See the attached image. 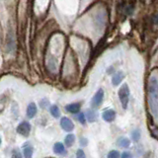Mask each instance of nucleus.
I'll list each match as a JSON object with an SVG mask.
<instances>
[{
	"label": "nucleus",
	"instance_id": "obj_1",
	"mask_svg": "<svg viewBox=\"0 0 158 158\" xmlns=\"http://www.w3.org/2000/svg\"><path fill=\"white\" fill-rule=\"evenodd\" d=\"M147 106L149 114L158 118V79L151 76L147 84Z\"/></svg>",
	"mask_w": 158,
	"mask_h": 158
},
{
	"label": "nucleus",
	"instance_id": "obj_2",
	"mask_svg": "<svg viewBox=\"0 0 158 158\" xmlns=\"http://www.w3.org/2000/svg\"><path fill=\"white\" fill-rule=\"evenodd\" d=\"M130 93H131L130 87H128L127 83L122 85V87L118 89V96L122 104V107L125 109V110L127 108L128 102H130Z\"/></svg>",
	"mask_w": 158,
	"mask_h": 158
},
{
	"label": "nucleus",
	"instance_id": "obj_3",
	"mask_svg": "<svg viewBox=\"0 0 158 158\" xmlns=\"http://www.w3.org/2000/svg\"><path fill=\"white\" fill-rule=\"evenodd\" d=\"M104 100V90L103 89H98L97 92L94 94V96L91 99V106L93 109L99 108L101 106Z\"/></svg>",
	"mask_w": 158,
	"mask_h": 158
},
{
	"label": "nucleus",
	"instance_id": "obj_4",
	"mask_svg": "<svg viewBox=\"0 0 158 158\" xmlns=\"http://www.w3.org/2000/svg\"><path fill=\"white\" fill-rule=\"evenodd\" d=\"M17 132L22 136H28L31 132V125L28 122H22L17 127Z\"/></svg>",
	"mask_w": 158,
	"mask_h": 158
},
{
	"label": "nucleus",
	"instance_id": "obj_5",
	"mask_svg": "<svg viewBox=\"0 0 158 158\" xmlns=\"http://www.w3.org/2000/svg\"><path fill=\"white\" fill-rule=\"evenodd\" d=\"M116 117H117V113L113 109H107V110H105L102 113L103 120L107 123H113L116 120Z\"/></svg>",
	"mask_w": 158,
	"mask_h": 158
},
{
	"label": "nucleus",
	"instance_id": "obj_6",
	"mask_svg": "<svg viewBox=\"0 0 158 158\" xmlns=\"http://www.w3.org/2000/svg\"><path fill=\"white\" fill-rule=\"evenodd\" d=\"M60 127L63 131H65L67 132H70L74 130V123L69 118L63 117L60 120Z\"/></svg>",
	"mask_w": 158,
	"mask_h": 158
},
{
	"label": "nucleus",
	"instance_id": "obj_7",
	"mask_svg": "<svg viewBox=\"0 0 158 158\" xmlns=\"http://www.w3.org/2000/svg\"><path fill=\"white\" fill-rule=\"evenodd\" d=\"M123 78H125V73L123 71H116L112 76V84L113 86H118L123 82Z\"/></svg>",
	"mask_w": 158,
	"mask_h": 158
},
{
	"label": "nucleus",
	"instance_id": "obj_8",
	"mask_svg": "<svg viewBox=\"0 0 158 158\" xmlns=\"http://www.w3.org/2000/svg\"><path fill=\"white\" fill-rule=\"evenodd\" d=\"M80 103H71L65 106V111L70 114H78L80 112Z\"/></svg>",
	"mask_w": 158,
	"mask_h": 158
},
{
	"label": "nucleus",
	"instance_id": "obj_9",
	"mask_svg": "<svg viewBox=\"0 0 158 158\" xmlns=\"http://www.w3.org/2000/svg\"><path fill=\"white\" fill-rule=\"evenodd\" d=\"M37 113H38V108L36 106V104L35 103H30L28 107H27V117L29 118H33L36 117L37 115Z\"/></svg>",
	"mask_w": 158,
	"mask_h": 158
},
{
	"label": "nucleus",
	"instance_id": "obj_10",
	"mask_svg": "<svg viewBox=\"0 0 158 158\" xmlns=\"http://www.w3.org/2000/svg\"><path fill=\"white\" fill-rule=\"evenodd\" d=\"M53 152L58 155H65L66 154L65 146H64V144L61 142H56V144L53 145Z\"/></svg>",
	"mask_w": 158,
	"mask_h": 158
},
{
	"label": "nucleus",
	"instance_id": "obj_11",
	"mask_svg": "<svg viewBox=\"0 0 158 158\" xmlns=\"http://www.w3.org/2000/svg\"><path fill=\"white\" fill-rule=\"evenodd\" d=\"M85 117H86V120L89 123H94L97 121L98 115L95 110H93V109H88L85 113Z\"/></svg>",
	"mask_w": 158,
	"mask_h": 158
},
{
	"label": "nucleus",
	"instance_id": "obj_12",
	"mask_svg": "<svg viewBox=\"0 0 158 158\" xmlns=\"http://www.w3.org/2000/svg\"><path fill=\"white\" fill-rule=\"evenodd\" d=\"M117 145L121 148H128L131 146V140L126 136H121L120 138H118Z\"/></svg>",
	"mask_w": 158,
	"mask_h": 158
},
{
	"label": "nucleus",
	"instance_id": "obj_13",
	"mask_svg": "<svg viewBox=\"0 0 158 158\" xmlns=\"http://www.w3.org/2000/svg\"><path fill=\"white\" fill-rule=\"evenodd\" d=\"M34 149L31 145H25L23 149V154L25 158H32L33 157Z\"/></svg>",
	"mask_w": 158,
	"mask_h": 158
},
{
	"label": "nucleus",
	"instance_id": "obj_14",
	"mask_svg": "<svg viewBox=\"0 0 158 158\" xmlns=\"http://www.w3.org/2000/svg\"><path fill=\"white\" fill-rule=\"evenodd\" d=\"M74 141H75V135H72V133H69L65 136L64 138V143H65V145L67 147H71L73 145Z\"/></svg>",
	"mask_w": 158,
	"mask_h": 158
},
{
	"label": "nucleus",
	"instance_id": "obj_15",
	"mask_svg": "<svg viewBox=\"0 0 158 158\" xmlns=\"http://www.w3.org/2000/svg\"><path fill=\"white\" fill-rule=\"evenodd\" d=\"M131 140L133 142H137L138 140L140 139V135H141V132L139 128H135L131 132Z\"/></svg>",
	"mask_w": 158,
	"mask_h": 158
},
{
	"label": "nucleus",
	"instance_id": "obj_16",
	"mask_svg": "<svg viewBox=\"0 0 158 158\" xmlns=\"http://www.w3.org/2000/svg\"><path fill=\"white\" fill-rule=\"evenodd\" d=\"M49 112H51V115L53 118H57L60 117V110H59V108L56 105H52L51 108H49Z\"/></svg>",
	"mask_w": 158,
	"mask_h": 158
},
{
	"label": "nucleus",
	"instance_id": "obj_17",
	"mask_svg": "<svg viewBox=\"0 0 158 158\" xmlns=\"http://www.w3.org/2000/svg\"><path fill=\"white\" fill-rule=\"evenodd\" d=\"M107 158H121V153L118 150H111L108 153Z\"/></svg>",
	"mask_w": 158,
	"mask_h": 158
},
{
	"label": "nucleus",
	"instance_id": "obj_18",
	"mask_svg": "<svg viewBox=\"0 0 158 158\" xmlns=\"http://www.w3.org/2000/svg\"><path fill=\"white\" fill-rule=\"evenodd\" d=\"M77 120L79 121V123H81V125H85V123H86V117H85V114H84V113H80V112H79L78 113V115H77Z\"/></svg>",
	"mask_w": 158,
	"mask_h": 158
},
{
	"label": "nucleus",
	"instance_id": "obj_19",
	"mask_svg": "<svg viewBox=\"0 0 158 158\" xmlns=\"http://www.w3.org/2000/svg\"><path fill=\"white\" fill-rule=\"evenodd\" d=\"M11 158H23L22 157V153L20 152L19 149H14L12 152V156Z\"/></svg>",
	"mask_w": 158,
	"mask_h": 158
},
{
	"label": "nucleus",
	"instance_id": "obj_20",
	"mask_svg": "<svg viewBox=\"0 0 158 158\" xmlns=\"http://www.w3.org/2000/svg\"><path fill=\"white\" fill-rule=\"evenodd\" d=\"M121 158H133V156L130 151H123L121 154Z\"/></svg>",
	"mask_w": 158,
	"mask_h": 158
},
{
	"label": "nucleus",
	"instance_id": "obj_21",
	"mask_svg": "<svg viewBox=\"0 0 158 158\" xmlns=\"http://www.w3.org/2000/svg\"><path fill=\"white\" fill-rule=\"evenodd\" d=\"M76 158H86V155L82 149H78L76 151Z\"/></svg>",
	"mask_w": 158,
	"mask_h": 158
},
{
	"label": "nucleus",
	"instance_id": "obj_22",
	"mask_svg": "<svg viewBox=\"0 0 158 158\" xmlns=\"http://www.w3.org/2000/svg\"><path fill=\"white\" fill-rule=\"evenodd\" d=\"M87 142H88V140H87V138H80V144L82 145V146H85V145H87Z\"/></svg>",
	"mask_w": 158,
	"mask_h": 158
},
{
	"label": "nucleus",
	"instance_id": "obj_23",
	"mask_svg": "<svg viewBox=\"0 0 158 158\" xmlns=\"http://www.w3.org/2000/svg\"><path fill=\"white\" fill-rule=\"evenodd\" d=\"M0 145H1V138H0Z\"/></svg>",
	"mask_w": 158,
	"mask_h": 158
}]
</instances>
